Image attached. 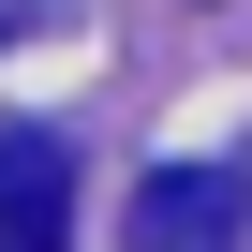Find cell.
Here are the masks:
<instances>
[{"mask_svg":"<svg viewBox=\"0 0 252 252\" xmlns=\"http://www.w3.org/2000/svg\"><path fill=\"white\" fill-rule=\"evenodd\" d=\"M119 252H252V193L222 163H163L134 193V237H119Z\"/></svg>","mask_w":252,"mask_h":252,"instance_id":"1","label":"cell"},{"mask_svg":"<svg viewBox=\"0 0 252 252\" xmlns=\"http://www.w3.org/2000/svg\"><path fill=\"white\" fill-rule=\"evenodd\" d=\"M0 252H74V149L0 134Z\"/></svg>","mask_w":252,"mask_h":252,"instance_id":"2","label":"cell"}]
</instances>
